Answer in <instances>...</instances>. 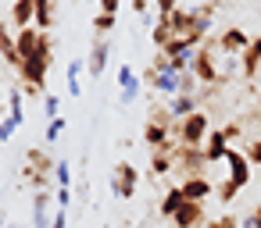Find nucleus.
Instances as JSON below:
<instances>
[{"instance_id": "obj_21", "label": "nucleus", "mask_w": 261, "mask_h": 228, "mask_svg": "<svg viewBox=\"0 0 261 228\" xmlns=\"http://www.w3.org/2000/svg\"><path fill=\"white\" fill-rule=\"evenodd\" d=\"M40 32H50L54 25V0H36V22H33Z\"/></svg>"}, {"instance_id": "obj_13", "label": "nucleus", "mask_w": 261, "mask_h": 228, "mask_svg": "<svg viewBox=\"0 0 261 228\" xmlns=\"http://www.w3.org/2000/svg\"><path fill=\"white\" fill-rule=\"evenodd\" d=\"M179 189H182V196H186V200H197V203H204V200L215 192V185H211L204 175H197V178H182V185H179Z\"/></svg>"}, {"instance_id": "obj_10", "label": "nucleus", "mask_w": 261, "mask_h": 228, "mask_svg": "<svg viewBox=\"0 0 261 228\" xmlns=\"http://www.w3.org/2000/svg\"><path fill=\"white\" fill-rule=\"evenodd\" d=\"M36 22V0H15L11 4V29L22 32Z\"/></svg>"}, {"instance_id": "obj_39", "label": "nucleus", "mask_w": 261, "mask_h": 228, "mask_svg": "<svg viewBox=\"0 0 261 228\" xmlns=\"http://www.w3.org/2000/svg\"><path fill=\"white\" fill-rule=\"evenodd\" d=\"M133 11L136 15H147V0H133Z\"/></svg>"}, {"instance_id": "obj_37", "label": "nucleus", "mask_w": 261, "mask_h": 228, "mask_svg": "<svg viewBox=\"0 0 261 228\" xmlns=\"http://www.w3.org/2000/svg\"><path fill=\"white\" fill-rule=\"evenodd\" d=\"M247 50H250V54H254V57H257V61H261V36H254V40H250V47H247Z\"/></svg>"}, {"instance_id": "obj_1", "label": "nucleus", "mask_w": 261, "mask_h": 228, "mask_svg": "<svg viewBox=\"0 0 261 228\" xmlns=\"http://www.w3.org/2000/svg\"><path fill=\"white\" fill-rule=\"evenodd\" d=\"M50 61H54V43H50V32H47L43 43H40V50L18 64V79L25 82V86H22L25 93H40V96H47V86H43V82H47Z\"/></svg>"}, {"instance_id": "obj_15", "label": "nucleus", "mask_w": 261, "mask_h": 228, "mask_svg": "<svg viewBox=\"0 0 261 228\" xmlns=\"http://www.w3.org/2000/svg\"><path fill=\"white\" fill-rule=\"evenodd\" d=\"M197 104H200V100H197V93H179V96H172V100H168V111H172V118L179 121V118H190L193 111H200Z\"/></svg>"}, {"instance_id": "obj_26", "label": "nucleus", "mask_w": 261, "mask_h": 228, "mask_svg": "<svg viewBox=\"0 0 261 228\" xmlns=\"http://www.w3.org/2000/svg\"><path fill=\"white\" fill-rule=\"evenodd\" d=\"M54 178H58V185H61V189H72V164H68V160H58Z\"/></svg>"}, {"instance_id": "obj_7", "label": "nucleus", "mask_w": 261, "mask_h": 228, "mask_svg": "<svg viewBox=\"0 0 261 228\" xmlns=\"http://www.w3.org/2000/svg\"><path fill=\"white\" fill-rule=\"evenodd\" d=\"M247 47H250V36H247L243 29H236V25H232V29H225V32L218 36V50H222L225 57H240Z\"/></svg>"}, {"instance_id": "obj_32", "label": "nucleus", "mask_w": 261, "mask_h": 228, "mask_svg": "<svg viewBox=\"0 0 261 228\" xmlns=\"http://www.w3.org/2000/svg\"><path fill=\"white\" fill-rule=\"evenodd\" d=\"M154 4H158V15H161V18H168V15L179 8V0H154Z\"/></svg>"}, {"instance_id": "obj_27", "label": "nucleus", "mask_w": 261, "mask_h": 228, "mask_svg": "<svg viewBox=\"0 0 261 228\" xmlns=\"http://www.w3.org/2000/svg\"><path fill=\"white\" fill-rule=\"evenodd\" d=\"M243 153H247V160H250V168H261V139H250Z\"/></svg>"}, {"instance_id": "obj_42", "label": "nucleus", "mask_w": 261, "mask_h": 228, "mask_svg": "<svg viewBox=\"0 0 261 228\" xmlns=\"http://www.w3.org/2000/svg\"><path fill=\"white\" fill-rule=\"evenodd\" d=\"M4 228H18V224H4Z\"/></svg>"}, {"instance_id": "obj_33", "label": "nucleus", "mask_w": 261, "mask_h": 228, "mask_svg": "<svg viewBox=\"0 0 261 228\" xmlns=\"http://www.w3.org/2000/svg\"><path fill=\"white\" fill-rule=\"evenodd\" d=\"M15 128H18V125H15L11 118H4V121H0V143H8V139L15 136Z\"/></svg>"}, {"instance_id": "obj_2", "label": "nucleus", "mask_w": 261, "mask_h": 228, "mask_svg": "<svg viewBox=\"0 0 261 228\" xmlns=\"http://www.w3.org/2000/svg\"><path fill=\"white\" fill-rule=\"evenodd\" d=\"M207 132H211L207 114H204V111H193L190 118H179V121H175L172 139H175V143H182V146H204Z\"/></svg>"}, {"instance_id": "obj_30", "label": "nucleus", "mask_w": 261, "mask_h": 228, "mask_svg": "<svg viewBox=\"0 0 261 228\" xmlns=\"http://www.w3.org/2000/svg\"><path fill=\"white\" fill-rule=\"evenodd\" d=\"M61 132H65V118H54V121L47 125V143H58Z\"/></svg>"}, {"instance_id": "obj_18", "label": "nucleus", "mask_w": 261, "mask_h": 228, "mask_svg": "<svg viewBox=\"0 0 261 228\" xmlns=\"http://www.w3.org/2000/svg\"><path fill=\"white\" fill-rule=\"evenodd\" d=\"M8 118H11L15 125H22V121H25V96H22V89H18V86H11V89H8Z\"/></svg>"}, {"instance_id": "obj_4", "label": "nucleus", "mask_w": 261, "mask_h": 228, "mask_svg": "<svg viewBox=\"0 0 261 228\" xmlns=\"http://www.w3.org/2000/svg\"><path fill=\"white\" fill-rule=\"evenodd\" d=\"M136 185H140V171L133 168V160H118L115 171H111V192L118 200H133Z\"/></svg>"}, {"instance_id": "obj_40", "label": "nucleus", "mask_w": 261, "mask_h": 228, "mask_svg": "<svg viewBox=\"0 0 261 228\" xmlns=\"http://www.w3.org/2000/svg\"><path fill=\"white\" fill-rule=\"evenodd\" d=\"M254 221H257V224H261V203H257V207H254Z\"/></svg>"}, {"instance_id": "obj_9", "label": "nucleus", "mask_w": 261, "mask_h": 228, "mask_svg": "<svg viewBox=\"0 0 261 228\" xmlns=\"http://www.w3.org/2000/svg\"><path fill=\"white\" fill-rule=\"evenodd\" d=\"M108 57H111V43H108V40H93V47H90V57H86V72H90L93 79H104Z\"/></svg>"}, {"instance_id": "obj_8", "label": "nucleus", "mask_w": 261, "mask_h": 228, "mask_svg": "<svg viewBox=\"0 0 261 228\" xmlns=\"http://www.w3.org/2000/svg\"><path fill=\"white\" fill-rule=\"evenodd\" d=\"M172 224H175V228H200V224H204V203H197V200H182V207L175 210Z\"/></svg>"}, {"instance_id": "obj_25", "label": "nucleus", "mask_w": 261, "mask_h": 228, "mask_svg": "<svg viewBox=\"0 0 261 228\" xmlns=\"http://www.w3.org/2000/svg\"><path fill=\"white\" fill-rule=\"evenodd\" d=\"M150 40H154V43H158V50H161V47H165V43H168V40H175V36H172V29H168V22H165V18H158V25H154V32H150Z\"/></svg>"}, {"instance_id": "obj_36", "label": "nucleus", "mask_w": 261, "mask_h": 228, "mask_svg": "<svg viewBox=\"0 0 261 228\" xmlns=\"http://www.w3.org/2000/svg\"><path fill=\"white\" fill-rule=\"evenodd\" d=\"M222 132H225V136H229V139H240V132H243V128H240V125H236V121H232V125H225V128H222Z\"/></svg>"}, {"instance_id": "obj_20", "label": "nucleus", "mask_w": 261, "mask_h": 228, "mask_svg": "<svg viewBox=\"0 0 261 228\" xmlns=\"http://www.w3.org/2000/svg\"><path fill=\"white\" fill-rule=\"evenodd\" d=\"M182 200H186V196H182V189H179V185H172V189L161 196V203H158V207H161V217H175V210L182 207Z\"/></svg>"}, {"instance_id": "obj_24", "label": "nucleus", "mask_w": 261, "mask_h": 228, "mask_svg": "<svg viewBox=\"0 0 261 228\" xmlns=\"http://www.w3.org/2000/svg\"><path fill=\"white\" fill-rule=\"evenodd\" d=\"M150 121H154V125H161V128H168V132L175 128V118H172V111H168V107H150Z\"/></svg>"}, {"instance_id": "obj_16", "label": "nucleus", "mask_w": 261, "mask_h": 228, "mask_svg": "<svg viewBox=\"0 0 261 228\" xmlns=\"http://www.w3.org/2000/svg\"><path fill=\"white\" fill-rule=\"evenodd\" d=\"M25 164H29V168H36V171H43V175H54V168H58V160H54L47 150H40V146L25 150Z\"/></svg>"}, {"instance_id": "obj_22", "label": "nucleus", "mask_w": 261, "mask_h": 228, "mask_svg": "<svg viewBox=\"0 0 261 228\" xmlns=\"http://www.w3.org/2000/svg\"><path fill=\"white\" fill-rule=\"evenodd\" d=\"M22 182H25V185H33V189L40 192V189H47V185H50V175H43V171H36V168H29V164H25V168H22Z\"/></svg>"}, {"instance_id": "obj_5", "label": "nucleus", "mask_w": 261, "mask_h": 228, "mask_svg": "<svg viewBox=\"0 0 261 228\" xmlns=\"http://www.w3.org/2000/svg\"><path fill=\"white\" fill-rule=\"evenodd\" d=\"M225 164H229V182H232L236 189H247V182H250V160H247V153L236 150V146H229Z\"/></svg>"}, {"instance_id": "obj_17", "label": "nucleus", "mask_w": 261, "mask_h": 228, "mask_svg": "<svg viewBox=\"0 0 261 228\" xmlns=\"http://www.w3.org/2000/svg\"><path fill=\"white\" fill-rule=\"evenodd\" d=\"M150 171L154 178H165L175 171V160H172V150H150Z\"/></svg>"}, {"instance_id": "obj_41", "label": "nucleus", "mask_w": 261, "mask_h": 228, "mask_svg": "<svg viewBox=\"0 0 261 228\" xmlns=\"http://www.w3.org/2000/svg\"><path fill=\"white\" fill-rule=\"evenodd\" d=\"M4 224H8V221H4V210H0V228H4Z\"/></svg>"}, {"instance_id": "obj_28", "label": "nucleus", "mask_w": 261, "mask_h": 228, "mask_svg": "<svg viewBox=\"0 0 261 228\" xmlns=\"http://www.w3.org/2000/svg\"><path fill=\"white\" fill-rule=\"evenodd\" d=\"M43 111H47V118H50V121H54V118H61V114H58V111H61V100H58L54 93H47V96H43Z\"/></svg>"}, {"instance_id": "obj_38", "label": "nucleus", "mask_w": 261, "mask_h": 228, "mask_svg": "<svg viewBox=\"0 0 261 228\" xmlns=\"http://www.w3.org/2000/svg\"><path fill=\"white\" fill-rule=\"evenodd\" d=\"M240 228H261V224H257V221H254V214H247V217H243V221H240Z\"/></svg>"}, {"instance_id": "obj_35", "label": "nucleus", "mask_w": 261, "mask_h": 228, "mask_svg": "<svg viewBox=\"0 0 261 228\" xmlns=\"http://www.w3.org/2000/svg\"><path fill=\"white\" fill-rule=\"evenodd\" d=\"M50 228H68V210H61V207H58V214H54Z\"/></svg>"}, {"instance_id": "obj_12", "label": "nucleus", "mask_w": 261, "mask_h": 228, "mask_svg": "<svg viewBox=\"0 0 261 228\" xmlns=\"http://www.w3.org/2000/svg\"><path fill=\"white\" fill-rule=\"evenodd\" d=\"M50 189L33 192V228H50Z\"/></svg>"}, {"instance_id": "obj_34", "label": "nucleus", "mask_w": 261, "mask_h": 228, "mask_svg": "<svg viewBox=\"0 0 261 228\" xmlns=\"http://www.w3.org/2000/svg\"><path fill=\"white\" fill-rule=\"evenodd\" d=\"M54 200H58V207H61V210H68V203H72V189H58V196H54Z\"/></svg>"}, {"instance_id": "obj_31", "label": "nucleus", "mask_w": 261, "mask_h": 228, "mask_svg": "<svg viewBox=\"0 0 261 228\" xmlns=\"http://www.w3.org/2000/svg\"><path fill=\"white\" fill-rule=\"evenodd\" d=\"M207 228H240V221H236L232 214H222V217H215Z\"/></svg>"}, {"instance_id": "obj_23", "label": "nucleus", "mask_w": 261, "mask_h": 228, "mask_svg": "<svg viewBox=\"0 0 261 228\" xmlns=\"http://www.w3.org/2000/svg\"><path fill=\"white\" fill-rule=\"evenodd\" d=\"M111 29H115V15H104V11H100V15L93 18V40H108Z\"/></svg>"}, {"instance_id": "obj_3", "label": "nucleus", "mask_w": 261, "mask_h": 228, "mask_svg": "<svg viewBox=\"0 0 261 228\" xmlns=\"http://www.w3.org/2000/svg\"><path fill=\"white\" fill-rule=\"evenodd\" d=\"M172 160H175V171H182V178H197V175H204V168H207L204 146H182V143H175Z\"/></svg>"}, {"instance_id": "obj_11", "label": "nucleus", "mask_w": 261, "mask_h": 228, "mask_svg": "<svg viewBox=\"0 0 261 228\" xmlns=\"http://www.w3.org/2000/svg\"><path fill=\"white\" fill-rule=\"evenodd\" d=\"M225 153H229V136H225L222 128L207 132V139H204V157H207V164L225 160Z\"/></svg>"}, {"instance_id": "obj_6", "label": "nucleus", "mask_w": 261, "mask_h": 228, "mask_svg": "<svg viewBox=\"0 0 261 228\" xmlns=\"http://www.w3.org/2000/svg\"><path fill=\"white\" fill-rule=\"evenodd\" d=\"M118 86H122L118 100H122V107H129V104L140 96V89H143V79L133 72V64H122V68H118Z\"/></svg>"}, {"instance_id": "obj_14", "label": "nucleus", "mask_w": 261, "mask_h": 228, "mask_svg": "<svg viewBox=\"0 0 261 228\" xmlns=\"http://www.w3.org/2000/svg\"><path fill=\"white\" fill-rule=\"evenodd\" d=\"M0 57L11 68H18V47H15V29L8 22H0Z\"/></svg>"}, {"instance_id": "obj_19", "label": "nucleus", "mask_w": 261, "mask_h": 228, "mask_svg": "<svg viewBox=\"0 0 261 228\" xmlns=\"http://www.w3.org/2000/svg\"><path fill=\"white\" fill-rule=\"evenodd\" d=\"M83 68H86V57H75V61H68V68H65V86H68V93H72V96H79V93H83V86H79Z\"/></svg>"}, {"instance_id": "obj_29", "label": "nucleus", "mask_w": 261, "mask_h": 228, "mask_svg": "<svg viewBox=\"0 0 261 228\" xmlns=\"http://www.w3.org/2000/svg\"><path fill=\"white\" fill-rule=\"evenodd\" d=\"M236 192H240V189H236L229 178H225V182H218V200H222V203H232V200H236Z\"/></svg>"}]
</instances>
